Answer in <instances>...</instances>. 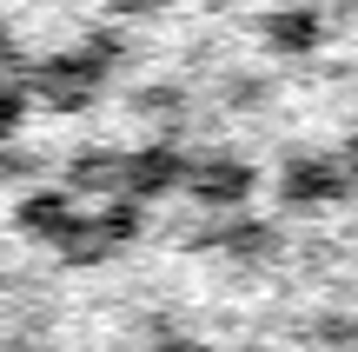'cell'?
Returning a JSON list of instances; mask_svg holds the SVG:
<instances>
[{
  "mask_svg": "<svg viewBox=\"0 0 358 352\" xmlns=\"http://www.w3.org/2000/svg\"><path fill=\"white\" fill-rule=\"evenodd\" d=\"M345 186H352V167H345V160H332V153H292V160H285V173H279L285 206H332Z\"/></svg>",
  "mask_w": 358,
  "mask_h": 352,
  "instance_id": "6da1fadb",
  "label": "cell"
},
{
  "mask_svg": "<svg viewBox=\"0 0 358 352\" xmlns=\"http://www.w3.org/2000/svg\"><path fill=\"white\" fill-rule=\"evenodd\" d=\"M186 186H192L199 206H245L259 173H252V160H239V153H213V160H192Z\"/></svg>",
  "mask_w": 358,
  "mask_h": 352,
  "instance_id": "7a4b0ae2",
  "label": "cell"
},
{
  "mask_svg": "<svg viewBox=\"0 0 358 352\" xmlns=\"http://www.w3.org/2000/svg\"><path fill=\"white\" fill-rule=\"evenodd\" d=\"M259 40H266V53H279V60H306V53H319V40H325V13L306 7V0L272 7L266 20H259Z\"/></svg>",
  "mask_w": 358,
  "mask_h": 352,
  "instance_id": "3957f363",
  "label": "cell"
},
{
  "mask_svg": "<svg viewBox=\"0 0 358 352\" xmlns=\"http://www.w3.org/2000/svg\"><path fill=\"white\" fill-rule=\"evenodd\" d=\"M186 173L192 167L173 153V146H146L140 160H127V186H133V193H146V199H153V193H173Z\"/></svg>",
  "mask_w": 358,
  "mask_h": 352,
  "instance_id": "277c9868",
  "label": "cell"
},
{
  "mask_svg": "<svg viewBox=\"0 0 358 352\" xmlns=\"http://www.w3.org/2000/svg\"><path fill=\"white\" fill-rule=\"evenodd\" d=\"M73 180L80 186H113V180H127V160H120V153H80Z\"/></svg>",
  "mask_w": 358,
  "mask_h": 352,
  "instance_id": "5b68a950",
  "label": "cell"
},
{
  "mask_svg": "<svg viewBox=\"0 0 358 352\" xmlns=\"http://www.w3.org/2000/svg\"><path fill=\"white\" fill-rule=\"evenodd\" d=\"M266 246H272L266 226H239V233H232V253H266Z\"/></svg>",
  "mask_w": 358,
  "mask_h": 352,
  "instance_id": "8992f818",
  "label": "cell"
},
{
  "mask_svg": "<svg viewBox=\"0 0 358 352\" xmlns=\"http://www.w3.org/2000/svg\"><path fill=\"white\" fill-rule=\"evenodd\" d=\"M106 7H113V13H153L159 0H106Z\"/></svg>",
  "mask_w": 358,
  "mask_h": 352,
  "instance_id": "52a82bcc",
  "label": "cell"
},
{
  "mask_svg": "<svg viewBox=\"0 0 358 352\" xmlns=\"http://www.w3.org/2000/svg\"><path fill=\"white\" fill-rule=\"evenodd\" d=\"M345 160H352V173H358V133H352V140H345Z\"/></svg>",
  "mask_w": 358,
  "mask_h": 352,
  "instance_id": "ba28073f",
  "label": "cell"
},
{
  "mask_svg": "<svg viewBox=\"0 0 358 352\" xmlns=\"http://www.w3.org/2000/svg\"><path fill=\"white\" fill-rule=\"evenodd\" d=\"M206 7H239V0H206Z\"/></svg>",
  "mask_w": 358,
  "mask_h": 352,
  "instance_id": "9c48e42d",
  "label": "cell"
}]
</instances>
